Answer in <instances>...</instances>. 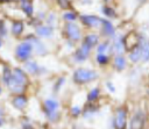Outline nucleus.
Masks as SVG:
<instances>
[{
    "label": "nucleus",
    "mask_w": 149,
    "mask_h": 129,
    "mask_svg": "<svg viewBox=\"0 0 149 129\" xmlns=\"http://www.w3.org/2000/svg\"><path fill=\"white\" fill-rule=\"evenodd\" d=\"M81 113H83V107H80L78 105H73L70 108V115L73 119H78L79 116H81Z\"/></svg>",
    "instance_id": "cd10ccee"
},
{
    "label": "nucleus",
    "mask_w": 149,
    "mask_h": 129,
    "mask_svg": "<svg viewBox=\"0 0 149 129\" xmlns=\"http://www.w3.org/2000/svg\"><path fill=\"white\" fill-rule=\"evenodd\" d=\"M112 67L116 72H123L128 67V58L125 55H114L112 57Z\"/></svg>",
    "instance_id": "4468645a"
},
{
    "label": "nucleus",
    "mask_w": 149,
    "mask_h": 129,
    "mask_svg": "<svg viewBox=\"0 0 149 129\" xmlns=\"http://www.w3.org/2000/svg\"><path fill=\"white\" fill-rule=\"evenodd\" d=\"M3 93V88H2V85H0V95Z\"/></svg>",
    "instance_id": "e433bc0d"
},
{
    "label": "nucleus",
    "mask_w": 149,
    "mask_h": 129,
    "mask_svg": "<svg viewBox=\"0 0 149 129\" xmlns=\"http://www.w3.org/2000/svg\"><path fill=\"white\" fill-rule=\"evenodd\" d=\"M79 20H80V22H81L85 27L93 29V28H100V26H101V20H102V19L99 17V16H97V15L83 14V15L79 16Z\"/></svg>",
    "instance_id": "ddd939ff"
},
{
    "label": "nucleus",
    "mask_w": 149,
    "mask_h": 129,
    "mask_svg": "<svg viewBox=\"0 0 149 129\" xmlns=\"http://www.w3.org/2000/svg\"><path fill=\"white\" fill-rule=\"evenodd\" d=\"M133 64H137L141 62V58H142V53H141V48H140V44H139V41L137 43L128 51V57H127Z\"/></svg>",
    "instance_id": "6ab92c4d"
},
{
    "label": "nucleus",
    "mask_w": 149,
    "mask_h": 129,
    "mask_svg": "<svg viewBox=\"0 0 149 129\" xmlns=\"http://www.w3.org/2000/svg\"><path fill=\"white\" fill-rule=\"evenodd\" d=\"M29 103V98L27 94H16L10 98V105L16 110L23 112Z\"/></svg>",
    "instance_id": "f8f14e48"
},
{
    "label": "nucleus",
    "mask_w": 149,
    "mask_h": 129,
    "mask_svg": "<svg viewBox=\"0 0 149 129\" xmlns=\"http://www.w3.org/2000/svg\"><path fill=\"white\" fill-rule=\"evenodd\" d=\"M6 122H7V121H6L5 117H0V128H2V127L6 124Z\"/></svg>",
    "instance_id": "f704fd0d"
},
{
    "label": "nucleus",
    "mask_w": 149,
    "mask_h": 129,
    "mask_svg": "<svg viewBox=\"0 0 149 129\" xmlns=\"http://www.w3.org/2000/svg\"><path fill=\"white\" fill-rule=\"evenodd\" d=\"M63 34H64V37L66 38V41H69L73 44H76L77 42L83 40L81 29L74 22H66L63 28Z\"/></svg>",
    "instance_id": "0eeeda50"
},
{
    "label": "nucleus",
    "mask_w": 149,
    "mask_h": 129,
    "mask_svg": "<svg viewBox=\"0 0 149 129\" xmlns=\"http://www.w3.org/2000/svg\"><path fill=\"white\" fill-rule=\"evenodd\" d=\"M24 40L31 43L33 49H34V55L40 56V57H43V56L48 55V52H49L48 46H47V45L42 42V40L38 38L36 35H28V36L24 37Z\"/></svg>",
    "instance_id": "1a4fd4ad"
},
{
    "label": "nucleus",
    "mask_w": 149,
    "mask_h": 129,
    "mask_svg": "<svg viewBox=\"0 0 149 129\" xmlns=\"http://www.w3.org/2000/svg\"><path fill=\"white\" fill-rule=\"evenodd\" d=\"M45 21H47V24H49V26L52 27L54 23H55V21H56V19H55V14H54V13H50L49 15H47Z\"/></svg>",
    "instance_id": "473e14b6"
},
{
    "label": "nucleus",
    "mask_w": 149,
    "mask_h": 129,
    "mask_svg": "<svg viewBox=\"0 0 149 129\" xmlns=\"http://www.w3.org/2000/svg\"><path fill=\"white\" fill-rule=\"evenodd\" d=\"M12 73H13V67H10L8 64H3L2 65V70H1V77L0 80L2 83V85H7L9 79L12 78Z\"/></svg>",
    "instance_id": "5701e85b"
},
{
    "label": "nucleus",
    "mask_w": 149,
    "mask_h": 129,
    "mask_svg": "<svg viewBox=\"0 0 149 129\" xmlns=\"http://www.w3.org/2000/svg\"><path fill=\"white\" fill-rule=\"evenodd\" d=\"M81 43H84L85 45H87L90 49H95L97 45L100 43V36L98 34H93V33H90V34H86L83 40H81Z\"/></svg>",
    "instance_id": "a211bd4d"
},
{
    "label": "nucleus",
    "mask_w": 149,
    "mask_h": 129,
    "mask_svg": "<svg viewBox=\"0 0 149 129\" xmlns=\"http://www.w3.org/2000/svg\"><path fill=\"white\" fill-rule=\"evenodd\" d=\"M58 1V5L62 7V8H69L70 7V2H69V0H57Z\"/></svg>",
    "instance_id": "72a5a7b5"
},
{
    "label": "nucleus",
    "mask_w": 149,
    "mask_h": 129,
    "mask_svg": "<svg viewBox=\"0 0 149 129\" xmlns=\"http://www.w3.org/2000/svg\"><path fill=\"white\" fill-rule=\"evenodd\" d=\"M20 8L22 9V12H23L27 16H29V17L33 16V14H34V6H33V2H31L30 0L20 1Z\"/></svg>",
    "instance_id": "393cba45"
},
{
    "label": "nucleus",
    "mask_w": 149,
    "mask_h": 129,
    "mask_svg": "<svg viewBox=\"0 0 149 129\" xmlns=\"http://www.w3.org/2000/svg\"><path fill=\"white\" fill-rule=\"evenodd\" d=\"M101 12H102V14H104L105 16L111 17V19H113V17L116 16V13H115L114 8H112V7H109V6H104V7H101Z\"/></svg>",
    "instance_id": "c85d7f7f"
},
{
    "label": "nucleus",
    "mask_w": 149,
    "mask_h": 129,
    "mask_svg": "<svg viewBox=\"0 0 149 129\" xmlns=\"http://www.w3.org/2000/svg\"><path fill=\"white\" fill-rule=\"evenodd\" d=\"M147 113L143 108H136L128 121V129H146Z\"/></svg>",
    "instance_id": "423d86ee"
},
{
    "label": "nucleus",
    "mask_w": 149,
    "mask_h": 129,
    "mask_svg": "<svg viewBox=\"0 0 149 129\" xmlns=\"http://www.w3.org/2000/svg\"><path fill=\"white\" fill-rule=\"evenodd\" d=\"M91 52H92V49H90L84 43H80V45H78L76 48V50L73 51L72 59L77 64H83V63H85V62L88 60V58L91 56Z\"/></svg>",
    "instance_id": "9d476101"
},
{
    "label": "nucleus",
    "mask_w": 149,
    "mask_h": 129,
    "mask_svg": "<svg viewBox=\"0 0 149 129\" xmlns=\"http://www.w3.org/2000/svg\"><path fill=\"white\" fill-rule=\"evenodd\" d=\"M105 87L107 88V91H108L109 93H115V92H116V87H115V85L113 84V81H111V80L105 81Z\"/></svg>",
    "instance_id": "2f4dec72"
},
{
    "label": "nucleus",
    "mask_w": 149,
    "mask_h": 129,
    "mask_svg": "<svg viewBox=\"0 0 149 129\" xmlns=\"http://www.w3.org/2000/svg\"><path fill=\"white\" fill-rule=\"evenodd\" d=\"M54 27L49 26V24H38L37 27H35V35L43 40V38H51L54 36Z\"/></svg>",
    "instance_id": "2eb2a0df"
},
{
    "label": "nucleus",
    "mask_w": 149,
    "mask_h": 129,
    "mask_svg": "<svg viewBox=\"0 0 149 129\" xmlns=\"http://www.w3.org/2000/svg\"><path fill=\"white\" fill-rule=\"evenodd\" d=\"M9 1H12V0H0V2H9Z\"/></svg>",
    "instance_id": "4c0bfd02"
},
{
    "label": "nucleus",
    "mask_w": 149,
    "mask_h": 129,
    "mask_svg": "<svg viewBox=\"0 0 149 129\" xmlns=\"http://www.w3.org/2000/svg\"><path fill=\"white\" fill-rule=\"evenodd\" d=\"M24 31V23L21 20H14L10 26V33L15 37H20Z\"/></svg>",
    "instance_id": "4be33fe9"
},
{
    "label": "nucleus",
    "mask_w": 149,
    "mask_h": 129,
    "mask_svg": "<svg viewBox=\"0 0 149 129\" xmlns=\"http://www.w3.org/2000/svg\"><path fill=\"white\" fill-rule=\"evenodd\" d=\"M99 77L100 76L98 71L90 67L79 66L72 71V81L74 85H78V86H83V85H87L90 83L97 81Z\"/></svg>",
    "instance_id": "7ed1b4c3"
},
{
    "label": "nucleus",
    "mask_w": 149,
    "mask_h": 129,
    "mask_svg": "<svg viewBox=\"0 0 149 129\" xmlns=\"http://www.w3.org/2000/svg\"><path fill=\"white\" fill-rule=\"evenodd\" d=\"M139 1H140V0H139ZM141 1H144V0H141Z\"/></svg>",
    "instance_id": "a19ab883"
},
{
    "label": "nucleus",
    "mask_w": 149,
    "mask_h": 129,
    "mask_svg": "<svg viewBox=\"0 0 149 129\" xmlns=\"http://www.w3.org/2000/svg\"><path fill=\"white\" fill-rule=\"evenodd\" d=\"M8 35V29L6 27V22L3 20H0V38H6Z\"/></svg>",
    "instance_id": "c756f323"
},
{
    "label": "nucleus",
    "mask_w": 149,
    "mask_h": 129,
    "mask_svg": "<svg viewBox=\"0 0 149 129\" xmlns=\"http://www.w3.org/2000/svg\"><path fill=\"white\" fill-rule=\"evenodd\" d=\"M129 113H128V108L123 105L118 106L114 112H113V116H112V127L113 129H128V117Z\"/></svg>",
    "instance_id": "20e7f679"
},
{
    "label": "nucleus",
    "mask_w": 149,
    "mask_h": 129,
    "mask_svg": "<svg viewBox=\"0 0 149 129\" xmlns=\"http://www.w3.org/2000/svg\"><path fill=\"white\" fill-rule=\"evenodd\" d=\"M65 83H66V77H64V76L57 77L55 83H54V85H52V92L55 94H58L61 92V89L63 88V86L65 85Z\"/></svg>",
    "instance_id": "a878e982"
},
{
    "label": "nucleus",
    "mask_w": 149,
    "mask_h": 129,
    "mask_svg": "<svg viewBox=\"0 0 149 129\" xmlns=\"http://www.w3.org/2000/svg\"><path fill=\"white\" fill-rule=\"evenodd\" d=\"M6 114V109L3 107H0V117H3Z\"/></svg>",
    "instance_id": "c9c22d12"
},
{
    "label": "nucleus",
    "mask_w": 149,
    "mask_h": 129,
    "mask_svg": "<svg viewBox=\"0 0 149 129\" xmlns=\"http://www.w3.org/2000/svg\"><path fill=\"white\" fill-rule=\"evenodd\" d=\"M94 59H95V63H97L100 67H105V66H107V65L111 63L112 56H109V55H107V53H95Z\"/></svg>",
    "instance_id": "b1692460"
},
{
    "label": "nucleus",
    "mask_w": 149,
    "mask_h": 129,
    "mask_svg": "<svg viewBox=\"0 0 149 129\" xmlns=\"http://www.w3.org/2000/svg\"><path fill=\"white\" fill-rule=\"evenodd\" d=\"M147 94H148V96H149V89H148V91H147Z\"/></svg>",
    "instance_id": "ea45409f"
},
{
    "label": "nucleus",
    "mask_w": 149,
    "mask_h": 129,
    "mask_svg": "<svg viewBox=\"0 0 149 129\" xmlns=\"http://www.w3.org/2000/svg\"><path fill=\"white\" fill-rule=\"evenodd\" d=\"M99 109H100V106L98 103H87L86 102V105L83 107L81 116L86 120H91L99 113Z\"/></svg>",
    "instance_id": "dca6fc26"
},
{
    "label": "nucleus",
    "mask_w": 149,
    "mask_h": 129,
    "mask_svg": "<svg viewBox=\"0 0 149 129\" xmlns=\"http://www.w3.org/2000/svg\"><path fill=\"white\" fill-rule=\"evenodd\" d=\"M1 46H2V40L0 38V49H1Z\"/></svg>",
    "instance_id": "58836bf2"
},
{
    "label": "nucleus",
    "mask_w": 149,
    "mask_h": 129,
    "mask_svg": "<svg viewBox=\"0 0 149 129\" xmlns=\"http://www.w3.org/2000/svg\"><path fill=\"white\" fill-rule=\"evenodd\" d=\"M33 56H34V49L30 42L23 40L16 44L14 49V57L17 62L26 63L29 59H33Z\"/></svg>",
    "instance_id": "39448f33"
},
{
    "label": "nucleus",
    "mask_w": 149,
    "mask_h": 129,
    "mask_svg": "<svg viewBox=\"0 0 149 129\" xmlns=\"http://www.w3.org/2000/svg\"><path fill=\"white\" fill-rule=\"evenodd\" d=\"M62 16H63V20L66 21V22H74L77 20V17H78L77 13L73 12V10H68V12L63 13Z\"/></svg>",
    "instance_id": "bb28decb"
},
{
    "label": "nucleus",
    "mask_w": 149,
    "mask_h": 129,
    "mask_svg": "<svg viewBox=\"0 0 149 129\" xmlns=\"http://www.w3.org/2000/svg\"><path fill=\"white\" fill-rule=\"evenodd\" d=\"M42 112L49 123H57L61 120V102L55 96H48L42 101Z\"/></svg>",
    "instance_id": "f03ea898"
},
{
    "label": "nucleus",
    "mask_w": 149,
    "mask_h": 129,
    "mask_svg": "<svg viewBox=\"0 0 149 129\" xmlns=\"http://www.w3.org/2000/svg\"><path fill=\"white\" fill-rule=\"evenodd\" d=\"M20 126H21V129H35L34 124L31 123V121L29 119H23L21 121V124Z\"/></svg>",
    "instance_id": "7c9ffc66"
},
{
    "label": "nucleus",
    "mask_w": 149,
    "mask_h": 129,
    "mask_svg": "<svg viewBox=\"0 0 149 129\" xmlns=\"http://www.w3.org/2000/svg\"><path fill=\"white\" fill-rule=\"evenodd\" d=\"M101 96V89L99 86H93L86 94V102L87 103H97Z\"/></svg>",
    "instance_id": "aec40b11"
},
{
    "label": "nucleus",
    "mask_w": 149,
    "mask_h": 129,
    "mask_svg": "<svg viewBox=\"0 0 149 129\" xmlns=\"http://www.w3.org/2000/svg\"><path fill=\"white\" fill-rule=\"evenodd\" d=\"M100 34L101 36H104L106 40H113L116 36V30L115 27L113 26V23L107 20V19H102L101 20V26H100Z\"/></svg>",
    "instance_id": "9b49d317"
},
{
    "label": "nucleus",
    "mask_w": 149,
    "mask_h": 129,
    "mask_svg": "<svg viewBox=\"0 0 149 129\" xmlns=\"http://www.w3.org/2000/svg\"><path fill=\"white\" fill-rule=\"evenodd\" d=\"M95 53H107V55H112V41L111 40H104L102 42H100L97 48H95Z\"/></svg>",
    "instance_id": "412c9836"
},
{
    "label": "nucleus",
    "mask_w": 149,
    "mask_h": 129,
    "mask_svg": "<svg viewBox=\"0 0 149 129\" xmlns=\"http://www.w3.org/2000/svg\"><path fill=\"white\" fill-rule=\"evenodd\" d=\"M29 84H30L29 76H28L27 72L23 70V67L15 66V67H13L12 78L9 79L8 84H7L5 87L9 91V93H10L12 95L26 94Z\"/></svg>",
    "instance_id": "f257e3e1"
},
{
    "label": "nucleus",
    "mask_w": 149,
    "mask_h": 129,
    "mask_svg": "<svg viewBox=\"0 0 149 129\" xmlns=\"http://www.w3.org/2000/svg\"><path fill=\"white\" fill-rule=\"evenodd\" d=\"M139 44H140L141 53H142L141 62L142 63H148L149 62V40L146 38L144 36L140 35L139 36Z\"/></svg>",
    "instance_id": "f3484780"
},
{
    "label": "nucleus",
    "mask_w": 149,
    "mask_h": 129,
    "mask_svg": "<svg viewBox=\"0 0 149 129\" xmlns=\"http://www.w3.org/2000/svg\"><path fill=\"white\" fill-rule=\"evenodd\" d=\"M23 70L27 72V74L30 77H42L47 74L48 69L43 65H41L35 59H29L28 62L23 63Z\"/></svg>",
    "instance_id": "6e6552de"
}]
</instances>
